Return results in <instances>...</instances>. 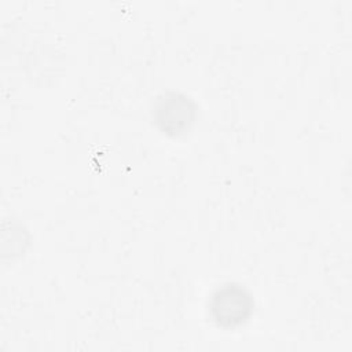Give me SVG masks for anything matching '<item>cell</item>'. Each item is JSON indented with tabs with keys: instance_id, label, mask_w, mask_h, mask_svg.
Wrapping results in <instances>:
<instances>
[{
	"instance_id": "1",
	"label": "cell",
	"mask_w": 352,
	"mask_h": 352,
	"mask_svg": "<svg viewBox=\"0 0 352 352\" xmlns=\"http://www.w3.org/2000/svg\"><path fill=\"white\" fill-rule=\"evenodd\" d=\"M250 300L248 296L243 294V290L235 289L232 302H230V292L228 287L223 289L219 292V294L214 297V304L213 309L217 312L216 314V320H236V319H243L245 312L250 308L249 307Z\"/></svg>"
}]
</instances>
